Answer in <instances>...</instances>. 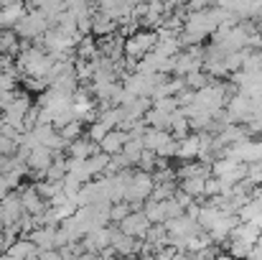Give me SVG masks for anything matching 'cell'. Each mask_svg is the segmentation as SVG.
<instances>
[{"mask_svg": "<svg viewBox=\"0 0 262 260\" xmlns=\"http://www.w3.org/2000/svg\"><path fill=\"white\" fill-rule=\"evenodd\" d=\"M247 181H252V186L262 189V164H250L247 166Z\"/></svg>", "mask_w": 262, "mask_h": 260, "instance_id": "4dcf8cb0", "label": "cell"}, {"mask_svg": "<svg viewBox=\"0 0 262 260\" xmlns=\"http://www.w3.org/2000/svg\"><path fill=\"white\" fill-rule=\"evenodd\" d=\"M127 141H130V133L122 130V128H115V130H110L104 135V141L99 143V151H104L110 156H117V153H122V148H125Z\"/></svg>", "mask_w": 262, "mask_h": 260, "instance_id": "5bb4252c", "label": "cell"}, {"mask_svg": "<svg viewBox=\"0 0 262 260\" xmlns=\"http://www.w3.org/2000/svg\"><path fill=\"white\" fill-rule=\"evenodd\" d=\"M112 232H115V227H97L94 232H89V235H84L82 237V245H84V250L87 253H102L104 248H110L112 245Z\"/></svg>", "mask_w": 262, "mask_h": 260, "instance_id": "30bf717a", "label": "cell"}, {"mask_svg": "<svg viewBox=\"0 0 262 260\" xmlns=\"http://www.w3.org/2000/svg\"><path fill=\"white\" fill-rule=\"evenodd\" d=\"M153 107H156V110H161V112H166V115H173L181 105H178V99H176V97H163V99H153Z\"/></svg>", "mask_w": 262, "mask_h": 260, "instance_id": "f546056e", "label": "cell"}, {"mask_svg": "<svg viewBox=\"0 0 262 260\" xmlns=\"http://www.w3.org/2000/svg\"><path fill=\"white\" fill-rule=\"evenodd\" d=\"M150 219H148V214L143 212V209H133L117 227L122 230V232H127V235H133V237H138V240H145V235H148V230H150Z\"/></svg>", "mask_w": 262, "mask_h": 260, "instance_id": "52a82bcc", "label": "cell"}, {"mask_svg": "<svg viewBox=\"0 0 262 260\" xmlns=\"http://www.w3.org/2000/svg\"><path fill=\"white\" fill-rule=\"evenodd\" d=\"M168 130L173 133V138H178V141L188 135V130H191V120L186 117V112H183L181 107L171 115V128H168Z\"/></svg>", "mask_w": 262, "mask_h": 260, "instance_id": "7402d4cb", "label": "cell"}, {"mask_svg": "<svg viewBox=\"0 0 262 260\" xmlns=\"http://www.w3.org/2000/svg\"><path fill=\"white\" fill-rule=\"evenodd\" d=\"M214 260H234V258H232L229 253H219V255H216V258H214Z\"/></svg>", "mask_w": 262, "mask_h": 260, "instance_id": "d590c367", "label": "cell"}, {"mask_svg": "<svg viewBox=\"0 0 262 260\" xmlns=\"http://www.w3.org/2000/svg\"><path fill=\"white\" fill-rule=\"evenodd\" d=\"M23 202H20V194L18 191H10L3 202H0V230L3 227H10V225H18V219L23 217Z\"/></svg>", "mask_w": 262, "mask_h": 260, "instance_id": "8992f818", "label": "cell"}, {"mask_svg": "<svg viewBox=\"0 0 262 260\" xmlns=\"http://www.w3.org/2000/svg\"><path fill=\"white\" fill-rule=\"evenodd\" d=\"M51 28V23H49V18L38 10V8H31L28 13H26V18L13 28L18 36H20V41H38L46 31Z\"/></svg>", "mask_w": 262, "mask_h": 260, "instance_id": "3957f363", "label": "cell"}, {"mask_svg": "<svg viewBox=\"0 0 262 260\" xmlns=\"http://www.w3.org/2000/svg\"><path fill=\"white\" fill-rule=\"evenodd\" d=\"M237 225H239V217H237V214L224 212V214L216 219V225L209 230V235H211L214 245H224V243L232 237V232H234V227H237Z\"/></svg>", "mask_w": 262, "mask_h": 260, "instance_id": "8fae6325", "label": "cell"}, {"mask_svg": "<svg viewBox=\"0 0 262 260\" xmlns=\"http://www.w3.org/2000/svg\"><path fill=\"white\" fill-rule=\"evenodd\" d=\"M77 59H84V62L99 59V46L94 36H82V41L77 44Z\"/></svg>", "mask_w": 262, "mask_h": 260, "instance_id": "44dd1931", "label": "cell"}, {"mask_svg": "<svg viewBox=\"0 0 262 260\" xmlns=\"http://www.w3.org/2000/svg\"><path fill=\"white\" fill-rule=\"evenodd\" d=\"M168 230H166V225H150V230H148V235H145V243H150L153 248H163V245H168Z\"/></svg>", "mask_w": 262, "mask_h": 260, "instance_id": "d4e9b609", "label": "cell"}, {"mask_svg": "<svg viewBox=\"0 0 262 260\" xmlns=\"http://www.w3.org/2000/svg\"><path fill=\"white\" fill-rule=\"evenodd\" d=\"M54 158H56V153H54V151H49L46 146H36V148H33L31 153H28L26 164H28V169H31V171L46 173L49 169H51Z\"/></svg>", "mask_w": 262, "mask_h": 260, "instance_id": "4fadbf2b", "label": "cell"}, {"mask_svg": "<svg viewBox=\"0 0 262 260\" xmlns=\"http://www.w3.org/2000/svg\"><path fill=\"white\" fill-rule=\"evenodd\" d=\"M56 230L59 227H36L28 237L38 245V250H56Z\"/></svg>", "mask_w": 262, "mask_h": 260, "instance_id": "ac0fdd59", "label": "cell"}, {"mask_svg": "<svg viewBox=\"0 0 262 260\" xmlns=\"http://www.w3.org/2000/svg\"><path fill=\"white\" fill-rule=\"evenodd\" d=\"M199 156H201V133H188L186 138L178 141L176 158H181L183 164H188V161H199Z\"/></svg>", "mask_w": 262, "mask_h": 260, "instance_id": "7c38bea8", "label": "cell"}, {"mask_svg": "<svg viewBox=\"0 0 262 260\" xmlns=\"http://www.w3.org/2000/svg\"><path fill=\"white\" fill-rule=\"evenodd\" d=\"M13 67H15V64H13V56L0 51V74H3V72H10Z\"/></svg>", "mask_w": 262, "mask_h": 260, "instance_id": "d6a6232c", "label": "cell"}, {"mask_svg": "<svg viewBox=\"0 0 262 260\" xmlns=\"http://www.w3.org/2000/svg\"><path fill=\"white\" fill-rule=\"evenodd\" d=\"M89 3H92V5H99V3H102V0H89Z\"/></svg>", "mask_w": 262, "mask_h": 260, "instance_id": "74e56055", "label": "cell"}, {"mask_svg": "<svg viewBox=\"0 0 262 260\" xmlns=\"http://www.w3.org/2000/svg\"><path fill=\"white\" fill-rule=\"evenodd\" d=\"M260 235H262V230L255 222H239V225L234 227V232H232L234 240H245V243H250V245H255V243L260 240Z\"/></svg>", "mask_w": 262, "mask_h": 260, "instance_id": "d6986e66", "label": "cell"}, {"mask_svg": "<svg viewBox=\"0 0 262 260\" xmlns=\"http://www.w3.org/2000/svg\"><path fill=\"white\" fill-rule=\"evenodd\" d=\"M38 260H64V258H61L59 250H43V253L38 255Z\"/></svg>", "mask_w": 262, "mask_h": 260, "instance_id": "e575fe53", "label": "cell"}, {"mask_svg": "<svg viewBox=\"0 0 262 260\" xmlns=\"http://www.w3.org/2000/svg\"><path fill=\"white\" fill-rule=\"evenodd\" d=\"M143 153H145V143H143V138H130V141L125 143V148H122V156L127 158L130 166H138V161H140Z\"/></svg>", "mask_w": 262, "mask_h": 260, "instance_id": "603a6c76", "label": "cell"}, {"mask_svg": "<svg viewBox=\"0 0 262 260\" xmlns=\"http://www.w3.org/2000/svg\"><path fill=\"white\" fill-rule=\"evenodd\" d=\"M26 3H15L8 8H0V28H15L26 18Z\"/></svg>", "mask_w": 262, "mask_h": 260, "instance_id": "e0dca14e", "label": "cell"}, {"mask_svg": "<svg viewBox=\"0 0 262 260\" xmlns=\"http://www.w3.org/2000/svg\"><path fill=\"white\" fill-rule=\"evenodd\" d=\"M117 21L115 18H110V15H104V13H94V18H92V36L94 38H104V36H112L115 31H117Z\"/></svg>", "mask_w": 262, "mask_h": 260, "instance_id": "2e32d148", "label": "cell"}, {"mask_svg": "<svg viewBox=\"0 0 262 260\" xmlns=\"http://www.w3.org/2000/svg\"><path fill=\"white\" fill-rule=\"evenodd\" d=\"M178 186L188 194V196H193V199H201V196H206V176H193V178H183V181H178Z\"/></svg>", "mask_w": 262, "mask_h": 260, "instance_id": "ffe728a7", "label": "cell"}, {"mask_svg": "<svg viewBox=\"0 0 262 260\" xmlns=\"http://www.w3.org/2000/svg\"><path fill=\"white\" fill-rule=\"evenodd\" d=\"M176 253H178V250H176L173 245H163V248L156 250V260H173Z\"/></svg>", "mask_w": 262, "mask_h": 260, "instance_id": "1f68e13d", "label": "cell"}, {"mask_svg": "<svg viewBox=\"0 0 262 260\" xmlns=\"http://www.w3.org/2000/svg\"><path fill=\"white\" fill-rule=\"evenodd\" d=\"M224 245H227V253L234 260H247L250 253H252V248H255V245H250V243H245V240H234V237H229Z\"/></svg>", "mask_w": 262, "mask_h": 260, "instance_id": "cb8c5ba5", "label": "cell"}, {"mask_svg": "<svg viewBox=\"0 0 262 260\" xmlns=\"http://www.w3.org/2000/svg\"><path fill=\"white\" fill-rule=\"evenodd\" d=\"M140 245H143V240H138V237L122 232L120 227H115V232H112V250H115L120 258H133V255H138Z\"/></svg>", "mask_w": 262, "mask_h": 260, "instance_id": "9c48e42d", "label": "cell"}, {"mask_svg": "<svg viewBox=\"0 0 262 260\" xmlns=\"http://www.w3.org/2000/svg\"><path fill=\"white\" fill-rule=\"evenodd\" d=\"M211 176L222 178V181L229 184V186H237L239 181L247 178V164H239V161H234V158L222 156V158H216V161L211 164Z\"/></svg>", "mask_w": 262, "mask_h": 260, "instance_id": "277c9868", "label": "cell"}, {"mask_svg": "<svg viewBox=\"0 0 262 260\" xmlns=\"http://www.w3.org/2000/svg\"><path fill=\"white\" fill-rule=\"evenodd\" d=\"M18 194H20V202H23V209L28 214H43L49 209V202L41 196V191L36 189V184H28V186H18Z\"/></svg>", "mask_w": 262, "mask_h": 260, "instance_id": "ba28073f", "label": "cell"}, {"mask_svg": "<svg viewBox=\"0 0 262 260\" xmlns=\"http://www.w3.org/2000/svg\"><path fill=\"white\" fill-rule=\"evenodd\" d=\"M255 225H257V227H260V230H262V214H260V217H257V219H255Z\"/></svg>", "mask_w": 262, "mask_h": 260, "instance_id": "8d00e7d4", "label": "cell"}, {"mask_svg": "<svg viewBox=\"0 0 262 260\" xmlns=\"http://www.w3.org/2000/svg\"><path fill=\"white\" fill-rule=\"evenodd\" d=\"M183 82L188 89H201V87H206L211 82V77L206 74V72H193V74H188V77H183Z\"/></svg>", "mask_w": 262, "mask_h": 260, "instance_id": "f1b7e54d", "label": "cell"}, {"mask_svg": "<svg viewBox=\"0 0 262 260\" xmlns=\"http://www.w3.org/2000/svg\"><path fill=\"white\" fill-rule=\"evenodd\" d=\"M130 212H133V207H130L127 202H115V204H112V209H110V219H112L115 225H120Z\"/></svg>", "mask_w": 262, "mask_h": 260, "instance_id": "4316f807", "label": "cell"}, {"mask_svg": "<svg viewBox=\"0 0 262 260\" xmlns=\"http://www.w3.org/2000/svg\"><path fill=\"white\" fill-rule=\"evenodd\" d=\"M10 191H13V186H10V184H8V178L0 173V202H3V199H5Z\"/></svg>", "mask_w": 262, "mask_h": 260, "instance_id": "836d02e7", "label": "cell"}, {"mask_svg": "<svg viewBox=\"0 0 262 260\" xmlns=\"http://www.w3.org/2000/svg\"><path fill=\"white\" fill-rule=\"evenodd\" d=\"M156 189V178L148 171H130V181H127V191H125V202L133 209H143V204L153 196Z\"/></svg>", "mask_w": 262, "mask_h": 260, "instance_id": "6da1fadb", "label": "cell"}, {"mask_svg": "<svg viewBox=\"0 0 262 260\" xmlns=\"http://www.w3.org/2000/svg\"><path fill=\"white\" fill-rule=\"evenodd\" d=\"M82 128H84V123H79V120H72V123H67L59 133L64 135V141L67 143H72V141H77V138H82Z\"/></svg>", "mask_w": 262, "mask_h": 260, "instance_id": "484cf974", "label": "cell"}, {"mask_svg": "<svg viewBox=\"0 0 262 260\" xmlns=\"http://www.w3.org/2000/svg\"><path fill=\"white\" fill-rule=\"evenodd\" d=\"M107 133H110V128H107V125H104L102 120H94V123L89 125V130H87V138H89V141H94V143H102Z\"/></svg>", "mask_w": 262, "mask_h": 260, "instance_id": "83f0119b", "label": "cell"}, {"mask_svg": "<svg viewBox=\"0 0 262 260\" xmlns=\"http://www.w3.org/2000/svg\"><path fill=\"white\" fill-rule=\"evenodd\" d=\"M97 151H99V143L89 141L87 135H82V138H77V141H72V143L67 146L69 158H79V161H87L89 156H94Z\"/></svg>", "mask_w": 262, "mask_h": 260, "instance_id": "9a60e30c", "label": "cell"}, {"mask_svg": "<svg viewBox=\"0 0 262 260\" xmlns=\"http://www.w3.org/2000/svg\"><path fill=\"white\" fill-rule=\"evenodd\" d=\"M156 44H158V33L150 28H140L130 38H125V56L133 62H140L156 49Z\"/></svg>", "mask_w": 262, "mask_h": 260, "instance_id": "7a4b0ae2", "label": "cell"}, {"mask_svg": "<svg viewBox=\"0 0 262 260\" xmlns=\"http://www.w3.org/2000/svg\"><path fill=\"white\" fill-rule=\"evenodd\" d=\"M193 72H204V46H188L176 56L173 77H188Z\"/></svg>", "mask_w": 262, "mask_h": 260, "instance_id": "5b68a950", "label": "cell"}]
</instances>
